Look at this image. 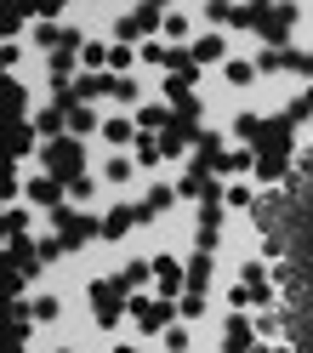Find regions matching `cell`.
Segmentation results:
<instances>
[{
  "label": "cell",
  "instance_id": "1",
  "mask_svg": "<svg viewBox=\"0 0 313 353\" xmlns=\"http://www.w3.org/2000/svg\"><path fill=\"white\" fill-rule=\"evenodd\" d=\"M92 314H97L103 330H114L120 314H131V302H125V285H120V279H97V285H92Z\"/></svg>",
  "mask_w": 313,
  "mask_h": 353
},
{
  "label": "cell",
  "instance_id": "2",
  "mask_svg": "<svg viewBox=\"0 0 313 353\" xmlns=\"http://www.w3.org/2000/svg\"><path fill=\"white\" fill-rule=\"evenodd\" d=\"M52 223H57V234H63V245H69V251H80L92 234H103V223H97V216L69 211V205H57V211H52Z\"/></svg>",
  "mask_w": 313,
  "mask_h": 353
},
{
  "label": "cell",
  "instance_id": "3",
  "mask_svg": "<svg viewBox=\"0 0 313 353\" xmlns=\"http://www.w3.org/2000/svg\"><path fill=\"white\" fill-rule=\"evenodd\" d=\"M46 165H52V176L74 183V176L85 171V148H80L74 137H57V143H46Z\"/></svg>",
  "mask_w": 313,
  "mask_h": 353
},
{
  "label": "cell",
  "instance_id": "4",
  "mask_svg": "<svg viewBox=\"0 0 313 353\" xmlns=\"http://www.w3.org/2000/svg\"><path fill=\"white\" fill-rule=\"evenodd\" d=\"M176 314H183V307H171V296H131V319H137L148 336H154V330H165Z\"/></svg>",
  "mask_w": 313,
  "mask_h": 353
},
{
  "label": "cell",
  "instance_id": "5",
  "mask_svg": "<svg viewBox=\"0 0 313 353\" xmlns=\"http://www.w3.org/2000/svg\"><path fill=\"white\" fill-rule=\"evenodd\" d=\"M296 12H302L296 0H279L274 12H256V34L267 40V46H285V29L296 23Z\"/></svg>",
  "mask_w": 313,
  "mask_h": 353
},
{
  "label": "cell",
  "instance_id": "6",
  "mask_svg": "<svg viewBox=\"0 0 313 353\" xmlns=\"http://www.w3.org/2000/svg\"><path fill=\"white\" fill-rule=\"evenodd\" d=\"M154 285H160V296H176L188 285V262L176 256H154Z\"/></svg>",
  "mask_w": 313,
  "mask_h": 353
},
{
  "label": "cell",
  "instance_id": "7",
  "mask_svg": "<svg viewBox=\"0 0 313 353\" xmlns=\"http://www.w3.org/2000/svg\"><path fill=\"white\" fill-rule=\"evenodd\" d=\"M131 228H143V211L137 205H114L103 216V239H120V234H131Z\"/></svg>",
  "mask_w": 313,
  "mask_h": 353
},
{
  "label": "cell",
  "instance_id": "8",
  "mask_svg": "<svg viewBox=\"0 0 313 353\" xmlns=\"http://www.w3.org/2000/svg\"><path fill=\"white\" fill-rule=\"evenodd\" d=\"M63 188H69V183H63V176H29V200L34 205H63Z\"/></svg>",
  "mask_w": 313,
  "mask_h": 353
},
{
  "label": "cell",
  "instance_id": "9",
  "mask_svg": "<svg viewBox=\"0 0 313 353\" xmlns=\"http://www.w3.org/2000/svg\"><path fill=\"white\" fill-rule=\"evenodd\" d=\"M188 52H194V63H222V57H228V40H222V34H199Z\"/></svg>",
  "mask_w": 313,
  "mask_h": 353
},
{
  "label": "cell",
  "instance_id": "10",
  "mask_svg": "<svg viewBox=\"0 0 313 353\" xmlns=\"http://www.w3.org/2000/svg\"><path fill=\"white\" fill-rule=\"evenodd\" d=\"M171 200H176V188H165V183H154V188H148V200L137 205V211H143V223H154V216H160V211H171Z\"/></svg>",
  "mask_w": 313,
  "mask_h": 353
},
{
  "label": "cell",
  "instance_id": "11",
  "mask_svg": "<svg viewBox=\"0 0 313 353\" xmlns=\"http://www.w3.org/2000/svg\"><path fill=\"white\" fill-rule=\"evenodd\" d=\"M103 137L114 143V148H125V143H137V120H125V114H114V120H103Z\"/></svg>",
  "mask_w": 313,
  "mask_h": 353
},
{
  "label": "cell",
  "instance_id": "12",
  "mask_svg": "<svg viewBox=\"0 0 313 353\" xmlns=\"http://www.w3.org/2000/svg\"><path fill=\"white\" fill-rule=\"evenodd\" d=\"M176 114H171V108L165 103H148V108H137V131H160V125H171Z\"/></svg>",
  "mask_w": 313,
  "mask_h": 353
},
{
  "label": "cell",
  "instance_id": "13",
  "mask_svg": "<svg viewBox=\"0 0 313 353\" xmlns=\"http://www.w3.org/2000/svg\"><path fill=\"white\" fill-rule=\"evenodd\" d=\"M234 137H239V143H251V148H256V143L267 137V120H256V114H239V120H234Z\"/></svg>",
  "mask_w": 313,
  "mask_h": 353
},
{
  "label": "cell",
  "instance_id": "14",
  "mask_svg": "<svg viewBox=\"0 0 313 353\" xmlns=\"http://www.w3.org/2000/svg\"><path fill=\"white\" fill-rule=\"evenodd\" d=\"M251 347V314H234L228 319V353H245Z\"/></svg>",
  "mask_w": 313,
  "mask_h": 353
},
{
  "label": "cell",
  "instance_id": "15",
  "mask_svg": "<svg viewBox=\"0 0 313 353\" xmlns=\"http://www.w3.org/2000/svg\"><path fill=\"white\" fill-rule=\"evenodd\" d=\"M205 279H211V251H194L188 256V291H205Z\"/></svg>",
  "mask_w": 313,
  "mask_h": 353
},
{
  "label": "cell",
  "instance_id": "16",
  "mask_svg": "<svg viewBox=\"0 0 313 353\" xmlns=\"http://www.w3.org/2000/svg\"><path fill=\"white\" fill-rule=\"evenodd\" d=\"M63 40H69V34H63V29L52 23V17H40V23H34V46H46V52H57Z\"/></svg>",
  "mask_w": 313,
  "mask_h": 353
},
{
  "label": "cell",
  "instance_id": "17",
  "mask_svg": "<svg viewBox=\"0 0 313 353\" xmlns=\"http://www.w3.org/2000/svg\"><path fill=\"white\" fill-rule=\"evenodd\" d=\"M148 274H154V262H125V268H120V274H114V279H120V285H125V291H137V285H143V279H148Z\"/></svg>",
  "mask_w": 313,
  "mask_h": 353
},
{
  "label": "cell",
  "instance_id": "18",
  "mask_svg": "<svg viewBox=\"0 0 313 353\" xmlns=\"http://www.w3.org/2000/svg\"><path fill=\"white\" fill-rule=\"evenodd\" d=\"M103 176H108V183H131V176H137V165H131L125 154H114V160L103 165Z\"/></svg>",
  "mask_w": 313,
  "mask_h": 353
},
{
  "label": "cell",
  "instance_id": "19",
  "mask_svg": "<svg viewBox=\"0 0 313 353\" xmlns=\"http://www.w3.org/2000/svg\"><path fill=\"white\" fill-rule=\"evenodd\" d=\"M108 57H114V52H103V46H97V40H85V46H80V63H85V69H92V74L103 69V63H108Z\"/></svg>",
  "mask_w": 313,
  "mask_h": 353
},
{
  "label": "cell",
  "instance_id": "20",
  "mask_svg": "<svg viewBox=\"0 0 313 353\" xmlns=\"http://www.w3.org/2000/svg\"><path fill=\"white\" fill-rule=\"evenodd\" d=\"M262 69H256V63H228V85H251Z\"/></svg>",
  "mask_w": 313,
  "mask_h": 353
},
{
  "label": "cell",
  "instance_id": "21",
  "mask_svg": "<svg viewBox=\"0 0 313 353\" xmlns=\"http://www.w3.org/2000/svg\"><path fill=\"white\" fill-rule=\"evenodd\" d=\"M285 120H313V85H307L296 103H290V114H285Z\"/></svg>",
  "mask_w": 313,
  "mask_h": 353
},
{
  "label": "cell",
  "instance_id": "22",
  "mask_svg": "<svg viewBox=\"0 0 313 353\" xmlns=\"http://www.w3.org/2000/svg\"><path fill=\"white\" fill-rule=\"evenodd\" d=\"M114 103H137V80H125V74H114Z\"/></svg>",
  "mask_w": 313,
  "mask_h": 353
},
{
  "label": "cell",
  "instance_id": "23",
  "mask_svg": "<svg viewBox=\"0 0 313 353\" xmlns=\"http://www.w3.org/2000/svg\"><path fill=\"white\" fill-rule=\"evenodd\" d=\"M69 131H92V108H85V103L69 108Z\"/></svg>",
  "mask_w": 313,
  "mask_h": 353
},
{
  "label": "cell",
  "instance_id": "24",
  "mask_svg": "<svg viewBox=\"0 0 313 353\" xmlns=\"http://www.w3.org/2000/svg\"><path fill=\"white\" fill-rule=\"evenodd\" d=\"M199 314H205V291H188L183 296V319H199Z\"/></svg>",
  "mask_w": 313,
  "mask_h": 353
},
{
  "label": "cell",
  "instance_id": "25",
  "mask_svg": "<svg viewBox=\"0 0 313 353\" xmlns=\"http://www.w3.org/2000/svg\"><path fill=\"white\" fill-rule=\"evenodd\" d=\"M29 314H34V319H40V325H52V319H57V302H52V296H40V302H34V307H29Z\"/></svg>",
  "mask_w": 313,
  "mask_h": 353
},
{
  "label": "cell",
  "instance_id": "26",
  "mask_svg": "<svg viewBox=\"0 0 313 353\" xmlns=\"http://www.w3.org/2000/svg\"><path fill=\"white\" fill-rule=\"evenodd\" d=\"M165 34H171V40H183V34H188V17H176V12H165Z\"/></svg>",
  "mask_w": 313,
  "mask_h": 353
},
{
  "label": "cell",
  "instance_id": "27",
  "mask_svg": "<svg viewBox=\"0 0 313 353\" xmlns=\"http://www.w3.org/2000/svg\"><path fill=\"white\" fill-rule=\"evenodd\" d=\"M228 205H234V211H245V205H251V188L234 183V188H228Z\"/></svg>",
  "mask_w": 313,
  "mask_h": 353
},
{
  "label": "cell",
  "instance_id": "28",
  "mask_svg": "<svg viewBox=\"0 0 313 353\" xmlns=\"http://www.w3.org/2000/svg\"><path fill=\"white\" fill-rule=\"evenodd\" d=\"M63 6H69V0H40V17H57Z\"/></svg>",
  "mask_w": 313,
  "mask_h": 353
},
{
  "label": "cell",
  "instance_id": "29",
  "mask_svg": "<svg viewBox=\"0 0 313 353\" xmlns=\"http://www.w3.org/2000/svg\"><path fill=\"white\" fill-rule=\"evenodd\" d=\"M114 353H143V347H131V342H120V347H114Z\"/></svg>",
  "mask_w": 313,
  "mask_h": 353
},
{
  "label": "cell",
  "instance_id": "30",
  "mask_svg": "<svg viewBox=\"0 0 313 353\" xmlns=\"http://www.w3.org/2000/svg\"><path fill=\"white\" fill-rule=\"evenodd\" d=\"M222 353H228V347H222Z\"/></svg>",
  "mask_w": 313,
  "mask_h": 353
}]
</instances>
